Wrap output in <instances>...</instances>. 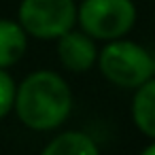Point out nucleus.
Segmentation results:
<instances>
[{
	"label": "nucleus",
	"instance_id": "f257e3e1",
	"mask_svg": "<svg viewBox=\"0 0 155 155\" xmlns=\"http://www.w3.org/2000/svg\"><path fill=\"white\" fill-rule=\"evenodd\" d=\"M15 110L26 127L36 132L53 130L62 125L72 110L70 87L51 70L32 72L17 87Z\"/></svg>",
	"mask_w": 155,
	"mask_h": 155
},
{
	"label": "nucleus",
	"instance_id": "f03ea898",
	"mask_svg": "<svg viewBox=\"0 0 155 155\" xmlns=\"http://www.w3.org/2000/svg\"><path fill=\"white\" fill-rule=\"evenodd\" d=\"M100 72L119 87H140L155 74V60L138 43L115 38L98 53Z\"/></svg>",
	"mask_w": 155,
	"mask_h": 155
},
{
	"label": "nucleus",
	"instance_id": "7ed1b4c3",
	"mask_svg": "<svg viewBox=\"0 0 155 155\" xmlns=\"http://www.w3.org/2000/svg\"><path fill=\"white\" fill-rule=\"evenodd\" d=\"M77 19L91 38L115 41L132 30L136 7L132 0H83L77 9Z\"/></svg>",
	"mask_w": 155,
	"mask_h": 155
},
{
	"label": "nucleus",
	"instance_id": "20e7f679",
	"mask_svg": "<svg viewBox=\"0 0 155 155\" xmlns=\"http://www.w3.org/2000/svg\"><path fill=\"white\" fill-rule=\"evenodd\" d=\"M74 21L77 7L72 0H21L19 5V24L41 41L60 38L72 30Z\"/></svg>",
	"mask_w": 155,
	"mask_h": 155
},
{
	"label": "nucleus",
	"instance_id": "39448f33",
	"mask_svg": "<svg viewBox=\"0 0 155 155\" xmlns=\"http://www.w3.org/2000/svg\"><path fill=\"white\" fill-rule=\"evenodd\" d=\"M58 55L64 68L72 72H85L98 62V49L87 32L68 30L58 38Z\"/></svg>",
	"mask_w": 155,
	"mask_h": 155
},
{
	"label": "nucleus",
	"instance_id": "423d86ee",
	"mask_svg": "<svg viewBox=\"0 0 155 155\" xmlns=\"http://www.w3.org/2000/svg\"><path fill=\"white\" fill-rule=\"evenodd\" d=\"M28 47V32L19 21L0 19V68H9L21 60Z\"/></svg>",
	"mask_w": 155,
	"mask_h": 155
},
{
	"label": "nucleus",
	"instance_id": "0eeeda50",
	"mask_svg": "<svg viewBox=\"0 0 155 155\" xmlns=\"http://www.w3.org/2000/svg\"><path fill=\"white\" fill-rule=\"evenodd\" d=\"M132 119L142 134L155 138V79H149L136 87V96L132 100Z\"/></svg>",
	"mask_w": 155,
	"mask_h": 155
},
{
	"label": "nucleus",
	"instance_id": "6e6552de",
	"mask_svg": "<svg viewBox=\"0 0 155 155\" xmlns=\"http://www.w3.org/2000/svg\"><path fill=\"white\" fill-rule=\"evenodd\" d=\"M45 155H98V144L83 132H64L55 136L45 149Z\"/></svg>",
	"mask_w": 155,
	"mask_h": 155
},
{
	"label": "nucleus",
	"instance_id": "1a4fd4ad",
	"mask_svg": "<svg viewBox=\"0 0 155 155\" xmlns=\"http://www.w3.org/2000/svg\"><path fill=\"white\" fill-rule=\"evenodd\" d=\"M15 98H17V85L13 77L0 68V119L7 117L11 108H15Z\"/></svg>",
	"mask_w": 155,
	"mask_h": 155
},
{
	"label": "nucleus",
	"instance_id": "9d476101",
	"mask_svg": "<svg viewBox=\"0 0 155 155\" xmlns=\"http://www.w3.org/2000/svg\"><path fill=\"white\" fill-rule=\"evenodd\" d=\"M142 153H144V155H155V142H153V144H149Z\"/></svg>",
	"mask_w": 155,
	"mask_h": 155
}]
</instances>
